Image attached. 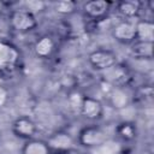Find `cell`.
I'll return each mask as SVG.
<instances>
[{"label":"cell","instance_id":"6da1fadb","mask_svg":"<svg viewBox=\"0 0 154 154\" xmlns=\"http://www.w3.org/2000/svg\"><path fill=\"white\" fill-rule=\"evenodd\" d=\"M108 140L107 131L96 124H90L83 126L76 137V142L78 146L87 148V149H94L103 146Z\"/></svg>","mask_w":154,"mask_h":154},{"label":"cell","instance_id":"7a4b0ae2","mask_svg":"<svg viewBox=\"0 0 154 154\" xmlns=\"http://www.w3.org/2000/svg\"><path fill=\"white\" fill-rule=\"evenodd\" d=\"M100 73H101L102 82L109 88L129 87L130 82L132 81L131 70L129 69V66H126L120 61Z\"/></svg>","mask_w":154,"mask_h":154},{"label":"cell","instance_id":"3957f363","mask_svg":"<svg viewBox=\"0 0 154 154\" xmlns=\"http://www.w3.org/2000/svg\"><path fill=\"white\" fill-rule=\"evenodd\" d=\"M8 23L10 26L19 32V34H26L32 30H35L38 25V20L35 14L26 11L25 8H16L12 10L8 14Z\"/></svg>","mask_w":154,"mask_h":154},{"label":"cell","instance_id":"277c9868","mask_svg":"<svg viewBox=\"0 0 154 154\" xmlns=\"http://www.w3.org/2000/svg\"><path fill=\"white\" fill-rule=\"evenodd\" d=\"M88 64L96 72H102L119 63L118 54L108 48H96L88 54Z\"/></svg>","mask_w":154,"mask_h":154},{"label":"cell","instance_id":"5b68a950","mask_svg":"<svg viewBox=\"0 0 154 154\" xmlns=\"http://www.w3.org/2000/svg\"><path fill=\"white\" fill-rule=\"evenodd\" d=\"M46 142L51 148L52 153H64V152H75L77 147L76 138L66 130H57L52 132Z\"/></svg>","mask_w":154,"mask_h":154},{"label":"cell","instance_id":"8992f818","mask_svg":"<svg viewBox=\"0 0 154 154\" xmlns=\"http://www.w3.org/2000/svg\"><path fill=\"white\" fill-rule=\"evenodd\" d=\"M11 131L17 138L28 141V140L36 137V134L38 131V126L31 117L19 116L12 122Z\"/></svg>","mask_w":154,"mask_h":154},{"label":"cell","instance_id":"52a82bcc","mask_svg":"<svg viewBox=\"0 0 154 154\" xmlns=\"http://www.w3.org/2000/svg\"><path fill=\"white\" fill-rule=\"evenodd\" d=\"M111 35L114 41H117L120 45L129 46L136 40V29H135V22L122 19L117 22L112 29Z\"/></svg>","mask_w":154,"mask_h":154},{"label":"cell","instance_id":"ba28073f","mask_svg":"<svg viewBox=\"0 0 154 154\" xmlns=\"http://www.w3.org/2000/svg\"><path fill=\"white\" fill-rule=\"evenodd\" d=\"M113 4L106 0H90L83 4L82 12L85 18L93 22L103 20L111 12Z\"/></svg>","mask_w":154,"mask_h":154},{"label":"cell","instance_id":"9c48e42d","mask_svg":"<svg viewBox=\"0 0 154 154\" xmlns=\"http://www.w3.org/2000/svg\"><path fill=\"white\" fill-rule=\"evenodd\" d=\"M103 113H105V106L101 102V100L89 95L84 96V100L79 111L81 117H83L89 122H99L100 119H102Z\"/></svg>","mask_w":154,"mask_h":154},{"label":"cell","instance_id":"30bf717a","mask_svg":"<svg viewBox=\"0 0 154 154\" xmlns=\"http://www.w3.org/2000/svg\"><path fill=\"white\" fill-rule=\"evenodd\" d=\"M108 105L116 111H122L132 103V93L129 91L128 87L109 88L107 93Z\"/></svg>","mask_w":154,"mask_h":154},{"label":"cell","instance_id":"8fae6325","mask_svg":"<svg viewBox=\"0 0 154 154\" xmlns=\"http://www.w3.org/2000/svg\"><path fill=\"white\" fill-rule=\"evenodd\" d=\"M34 53L40 59H49L57 51V41L52 35L45 34L40 36L34 43Z\"/></svg>","mask_w":154,"mask_h":154},{"label":"cell","instance_id":"7c38bea8","mask_svg":"<svg viewBox=\"0 0 154 154\" xmlns=\"http://www.w3.org/2000/svg\"><path fill=\"white\" fill-rule=\"evenodd\" d=\"M114 6H116V11L120 14L123 19L132 20L134 18H137L138 14L141 13L143 2L137 0H123L117 2Z\"/></svg>","mask_w":154,"mask_h":154},{"label":"cell","instance_id":"4fadbf2b","mask_svg":"<svg viewBox=\"0 0 154 154\" xmlns=\"http://www.w3.org/2000/svg\"><path fill=\"white\" fill-rule=\"evenodd\" d=\"M153 47L154 42L135 40L131 45H129V53L134 59L150 61L153 59Z\"/></svg>","mask_w":154,"mask_h":154},{"label":"cell","instance_id":"5bb4252c","mask_svg":"<svg viewBox=\"0 0 154 154\" xmlns=\"http://www.w3.org/2000/svg\"><path fill=\"white\" fill-rule=\"evenodd\" d=\"M136 29V40L154 42V23L152 19L141 18L135 22Z\"/></svg>","mask_w":154,"mask_h":154},{"label":"cell","instance_id":"9a60e30c","mask_svg":"<svg viewBox=\"0 0 154 154\" xmlns=\"http://www.w3.org/2000/svg\"><path fill=\"white\" fill-rule=\"evenodd\" d=\"M137 126L134 122L124 120L116 125L114 128V135L117 138H119L123 142H132L137 137Z\"/></svg>","mask_w":154,"mask_h":154},{"label":"cell","instance_id":"2e32d148","mask_svg":"<svg viewBox=\"0 0 154 154\" xmlns=\"http://www.w3.org/2000/svg\"><path fill=\"white\" fill-rule=\"evenodd\" d=\"M20 154H53L51 148L48 147L46 140L42 138H31L28 141H24Z\"/></svg>","mask_w":154,"mask_h":154},{"label":"cell","instance_id":"e0dca14e","mask_svg":"<svg viewBox=\"0 0 154 154\" xmlns=\"http://www.w3.org/2000/svg\"><path fill=\"white\" fill-rule=\"evenodd\" d=\"M84 96H85V94L82 90H79L78 88H73L67 93L66 102H67V107L70 108L71 112L79 116V111H81Z\"/></svg>","mask_w":154,"mask_h":154},{"label":"cell","instance_id":"ac0fdd59","mask_svg":"<svg viewBox=\"0 0 154 154\" xmlns=\"http://www.w3.org/2000/svg\"><path fill=\"white\" fill-rule=\"evenodd\" d=\"M53 8L57 14L63 17H69L77 12L78 4L73 0H59L53 4Z\"/></svg>","mask_w":154,"mask_h":154},{"label":"cell","instance_id":"d6986e66","mask_svg":"<svg viewBox=\"0 0 154 154\" xmlns=\"http://www.w3.org/2000/svg\"><path fill=\"white\" fill-rule=\"evenodd\" d=\"M153 99V88L150 84L141 85L140 88L135 89L132 91V103L140 102V103H148Z\"/></svg>","mask_w":154,"mask_h":154},{"label":"cell","instance_id":"ffe728a7","mask_svg":"<svg viewBox=\"0 0 154 154\" xmlns=\"http://www.w3.org/2000/svg\"><path fill=\"white\" fill-rule=\"evenodd\" d=\"M47 7H48V4L42 0H28L23 4V8H25L26 11L31 12L35 16L47 10Z\"/></svg>","mask_w":154,"mask_h":154},{"label":"cell","instance_id":"44dd1931","mask_svg":"<svg viewBox=\"0 0 154 154\" xmlns=\"http://www.w3.org/2000/svg\"><path fill=\"white\" fill-rule=\"evenodd\" d=\"M7 90L0 87V107L5 105V102L7 101Z\"/></svg>","mask_w":154,"mask_h":154},{"label":"cell","instance_id":"7402d4cb","mask_svg":"<svg viewBox=\"0 0 154 154\" xmlns=\"http://www.w3.org/2000/svg\"><path fill=\"white\" fill-rule=\"evenodd\" d=\"M4 10H5V4L0 1V13H1V12H2Z\"/></svg>","mask_w":154,"mask_h":154},{"label":"cell","instance_id":"603a6c76","mask_svg":"<svg viewBox=\"0 0 154 154\" xmlns=\"http://www.w3.org/2000/svg\"><path fill=\"white\" fill-rule=\"evenodd\" d=\"M53 154H75V152H64V153H53Z\"/></svg>","mask_w":154,"mask_h":154},{"label":"cell","instance_id":"cb8c5ba5","mask_svg":"<svg viewBox=\"0 0 154 154\" xmlns=\"http://www.w3.org/2000/svg\"><path fill=\"white\" fill-rule=\"evenodd\" d=\"M114 154H126L124 150H120V152H117V153H114Z\"/></svg>","mask_w":154,"mask_h":154},{"label":"cell","instance_id":"d4e9b609","mask_svg":"<svg viewBox=\"0 0 154 154\" xmlns=\"http://www.w3.org/2000/svg\"><path fill=\"white\" fill-rule=\"evenodd\" d=\"M75 154H87V153H75Z\"/></svg>","mask_w":154,"mask_h":154}]
</instances>
